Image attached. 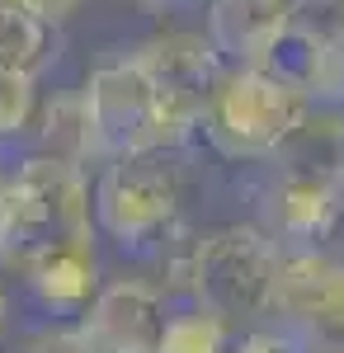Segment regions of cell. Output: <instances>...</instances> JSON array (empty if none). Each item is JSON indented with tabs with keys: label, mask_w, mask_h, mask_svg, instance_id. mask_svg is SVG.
<instances>
[{
	"label": "cell",
	"mask_w": 344,
	"mask_h": 353,
	"mask_svg": "<svg viewBox=\"0 0 344 353\" xmlns=\"http://www.w3.org/2000/svg\"><path fill=\"white\" fill-rule=\"evenodd\" d=\"M165 321V288L142 278H113L76 316V339L85 353H156Z\"/></svg>",
	"instance_id": "6"
},
{
	"label": "cell",
	"mask_w": 344,
	"mask_h": 353,
	"mask_svg": "<svg viewBox=\"0 0 344 353\" xmlns=\"http://www.w3.org/2000/svg\"><path fill=\"white\" fill-rule=\"evenodd\" d=\"M269 71L292 81L316 109H344V43H325L288 28L269 57Z\"/></svg>",
	"instance_id": "10"
},
{
	"label": "cell",
	"mask_w": 344,
	"mask_h": 353,
	"mask_svg": "<svg viewBox=\"0 0 344 353\" xmlns=\"http://www.w3.org/2000/svg\"><path fill=\"white\" fill-rule=\"evenodd\" d=\"M307 250H321L325 259L344 264V189L335 193V203H330V212H325V221L316 226V236H312Z\"/></svg>",
	"instance_id": "17"
},
{
	"label": "cell",
	"mask_w": 344,
	"mask_h": 353,
	"mask_svg": "<svg viewBox=\"0 0 344 353\" xmlns=\"http://www.w3.org/2000/svg\"><path fill=\"white\" fill-rule=\"evenodd\" d=\"M278 245L269 241L255 221H231V226H212L203 236L184 245V254L170 264L175 283L193 297L198 311H212L227 325H245L255 316H269V292H274V273H278ZM165 288V292H170Z\"/></svg>",
	"instance_id": "3"
},
{
	"label": "cell",
	"mask_w": 344,
	"mask_h": 353,
	"mask_svg": "<svg viewBox=\"0 0 344 353\" xmlns=\"http://www.w3.org/2000/svg\"><path fill=\"white\" fill-rule=\"evenodd\" d=\"M227 353H302V344L278 325V330H245L240 339H231Z\"/></svg>",
	"instance_id": "18"
},
{
	"label": "cell",
	"mask_w": 344,
	"mask_h": 353,
	"mask_svg": "<svg viewBox=\"0 0 344 353\" xmlns=\"http://www.w3.org/2000/svg\"><path fill=\"white\" fill-rule=\"evenodd\" d=\"M38 76H28L19 66H0V141L33 132L38 118Z\"/></svg>",
	"instance_id": "15"
},
{
	"label": "cell",
	"mask_w": 344,
	"mask_h": 353,
	"mask_svg": "<svg viewBox=\"0 0 344 353\" xmlns=\"http://www.w3.org/2000/svg\"><path fill=\"white\" fill-rule=\"evenodd\" d=\"M95 241V189L85 170L24 156L0 174V269L24 278L38 259Z\"/></svg>",
	"instance_id": "1"
},
{
	"label": "cell",
	"mask_w": 344,
	"mask_h": 353,
	"mask_svg": "<svg viewBox=\"0 0 344 353\" xmlns=\"http://www.w3.org/2000/svg\"><path fill=\"white\" fill-rule=\"evenodd\" d=\"M24 5H33L38 14H48V19H57V24H61V19H66V14L76 10L80 0H24Z\"/></svg>",
	"instance_id": "20"
},
{
	"label": "cell",
	"mask_w": 344,
	"mask_h": 353,
	"mask_svg": "<svg viewBox=\"0 0 344 353\" xmlns=\"http://www.w3.org/2000/svg\"><path fill=\"white\" fill-rule=\"evenodd\" d=\"M61 57V24L24 0H0V66L43 76Z\"/></svg>",
	"instance_id": "12"
},
{
	"label": "cell",
	"mask_w": 344,
	"mask_h": 353,
	"mask_svg": "<svg viewBox=\"0 0 344 353\" xmlns=\"http://www.w3.org/2000/svg\"><path fill=\"white\" fill-rule=\"evenodd\" d=\"M335 193H340L335 174L297 165V161H278L265 193H260V231H269V241L278 250H307L312 236H316V226L330 212Z\"/></svg>",
	"instance_id": "7"
},
{
	"label": "cell",
	"mask_w": 344,
	"mask_h": 353,
	"mask_svg": "<svg viewBox=\"0 0 344 353\" xmlns=\"http://www.w3.org/2000/svg\"><path fill=\"white\" fill-rule=\"evenodd\" d=\"M5 321H10V297H5V283H0V334H5Z\"/></svg>",
	"instance_id": "21"
},
{
	"label": "cell",
	"mask_w": 344,
	"mask_h": 353,
	"mask_svg": "<svg viewBox=\"0 0 344 353\" xmlns=\"http://www.w3.org/2000/svg\"><path fill=\"white\" fill-rule=\"evenodd\" d=\"M137 61L146 66V76L160 85V94L175 104V109L203 118L217 76L227 71V61L212 52V43L203 33H156L137 48Z\"/></svg>",
	"instance_id": "8"
},
{
	"label": "cell",
	"mask_w": 344,
	"mask_h": 353,
	"mask_svg": "<svg viewBox=\"0 0 344 353\" xmlns=\"http://www.w3.org/2000/svg\"><path fill=\"white\" fill-rule=\"evenodd\" d=\"M28 137L38 141L33 156L71 161V165H80V170H85L90 156H95V146H90V123H85V109H80V94L38 104V118H33V132Z\"/></svg>",
	"instance_id": "13"
},
{
	"label": "cell",
	"mask_w": 344,
	"mask_h": 353,
	"mask_svg": "<svg viewBox=\"0 0 344 353\" xmlns=\"http://www.w3.org/2000/svg\"><path fill=\"white\" fill-rule=\"evenodd\" d=\"M307 38L344 43V0H292V24Z\"/></svg>",
	"instance_id": "16"
},
{
	"label": "cell",
	"mask_w": 344,
	"mask_h": 353,
	"mask_svg": "<svg viewBox=\"0 0 344 353\" xmlns=\"http://www.w3.org/2000/svg\"><path fill=\"white\" fill-rule=\"evenodd\" d=\"M184 165L180 151L113 156L95 184V226L128 254H151L180 231Z\"/></svg>",
	"instance_id": "5"
},
{
	"label": "cell",
	"mask_w": 344,
	"mask_h": 353,
	"mask_svg": "<svg viewBox=\"0 0 344 353\" xmlns=\"http://www.w3.org/2000/svg\"><path fill=\"white\" fill-rule=\"evenodd\" d=\"M227 349H231V325L217 321L212 311H198V306L170 316L156 344V353H227Z\"/></svg>",
	"instance_id": "14"
},
{
	"label": "cell",
	"mask_w": 344,
	"mask_h": 353,
	"mask_svg": "<svg viewBox=\"0 0 344 353\" xmlns=\"http://www.w3.org/2000/svg\"><path fill=\"white\" fill-rule=\"evenodd\" d=\"M19 353H85V349L76 339V325H43L33 334H24Z\"/></svg>",
	"instance_id": "19"
},
{
	"label": "cell",
	"mask_w": 344,
	"mask_h": 353,
	"mask_svg": "<svg viewBox=\"0 0 344 353\" xmlns=\"http://www.w3.org/2000/svg\"><path fill=\"white\" fill-rule=\"evenodd\" d=\"M28 292L38 297L43 311L52 316H80L95 292L104 288L99 283V254H95V241L90 245H71V250H57L48 259H38L33 269L24 273Z\"/></svg>",
	"instance_id": "11"
},
{
	"label": "cell",
	"mask_w": 344,
	"mask_h": 353,
	"mask_svg": "<svg viewBox=\"0 0 344 353\" xmlns=\"http://www.w3.org/2000/svg\"><path fill=\"white\" fill-rule=\"evenodd\" d=\"M142 5H165V0H142Z\"/></svg>",
	"instance_id": "22"
},
{
	"label": "cell",
	"mask_w": 344,
	"mask_h": 353,
	"mask_svg": "<svg viewBox=\"0 0 344 353\" xmlns=\"http://www.w3.org/2000/svg\"><path fill=\"white\" fill-rule=\"evenodd\" d=\"M312 99L269 66H227L212 85L198 132L227 161H274L307 123Z\"/></svg>",
	"instance_id": "4"
},
{
	"label": "cell",
	"mask_w": 344,
	"mask_h": 353,
	"mask_svg": "<svg viewBox=\"0 0 344 353\" xmlns=\"http://www.w3.org/2000/svg\"><path fill=\"white\" fill-rule=\"evenodd\" d=\"M292 24V0H208L203 38L227 66H269Z\"/></svg>",
	"instance_id": "9"
},
{
	"label": "cell",
	"mask_w": 344,
	"mask_h": 353,
	"mask_svg": "<svg viewBox=\"0 0 344 353\" xmlns=\"http://www.w3.org/2000/svg\"><path fill=\"white\" fill-rule=\"evenodd\" d=\"M80 109L90 123L95 161L137 156V151H184L198 137V118L175 109L133 52L113 57L85 76Z\"/></svg>",
	"instance_id": "2"
}]
</instances>
